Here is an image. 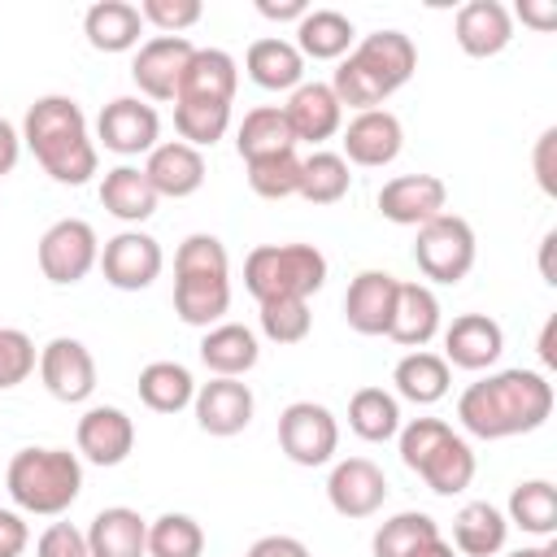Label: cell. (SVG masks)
<instances>
[{
	"mask_svg": "<svg viewBox=\"0 0 557 557\" xmlns=\"http://www.w3.org/2000/svg\"><path fill=\"white\" fill-rule=\"evenodd\" d=\"M357 44L352 22L339 9H309L296 22V52L313 57V61H344Z\"/></svg>",
	"mask_w": 557,
	"mask_h": 557,
	"instance_id": "32",
	"label": "cell"
},
{
	"mask_svg": "<svg viewBox=\"0 0 557 557\" xmlns=\"http://www.w3.org/2000/svg\"><path fill=\"white\" fill-rule=\"evenodd\" d=\"M248 557H309V548L296 540V535H261Z\"/></svg>",
	"mask_w": 557,
	"mask_h": 557,
	"instance_id": "50",
	"label": "cell"
},
{
	"mask_svg": "<svg viewBox=\"0 0 557 557\" xmlns=\"http://www.w3.org/2000/svg\"><path fill=\"white\" fill-rule=\"evenodd\" d=\"M440 335V300L426 283H400L396 287V305H392V322H387V339L413 348H426Z\"/></svg>",
	"mask_w": 557,
	"mask_h": 557,
	"instance_id": "24",
	"label": "cell"
},
{
	"mask_svg": "<svg viewBox=\"0 0 557 557\" xmlns=\"http://www.w3.org/2000/svg\"><path fill=\"white\" fill-rule=\"evenodd\" d=\"M513 527H522L527 535L548 540L557 531V487L548 479H527L509 492V518Z\"/></svg>",
	"mask_w": 557,
	"mask_h": 557,
	"instance_id": "38",
	"label": "cell"
},
{
	"mask_svg": "<svg viewBox=\"0 0 557 557\" xmlns=\"http://www.w3.org/2000/svg\"><path fill=\"white\" fill-rule=\"evenodd\" d=\"M83 35L96 52H131L144 35V17H139V4H126V0H96L87 13H83Z\"/></svg>",
	"mask_w": 557,
	"mask_h": 557,
	"instance_id": "28",
	"label": "cell"
},
{
	"mask_svg": "<svg viewBox=\"0 0 557 557\" xmlns=\"http://www.w3.org/2000/svg\"><path fill=\"white\" fill-rule=\"evenodd\" d=\"M326 500L339 518H370L387 500V474L370 457H344L331 466Z\"/></svg>",
	"mask_w": 557,
	"mask_h": 557,
	"instance_id": "15",
	"label": "cell"
},
{
	"mask_svg": "<svg viewBox=\"0 0 557 557\" xmlns=\"http://www.w3.org/2000/svg\"><path fill=\"white\" fill-rule=\"evenodd\" d=\"M257 357H261L257 335L244 322H218L200 339V361L213 370V379H239L257 366Z\"/></svg>",
	"mask_w": 557,
	"mask_h": 557,
	"instance_id": "30",
	"label": "cell"
},
{
	"mask_svg": "<svg viewBox=\"0 0 557 557\" xmlns=\"http://www.w3.org/2000/svg\"><path fill=\"white\" fill-rule=\"evenodd\" d=\"M553 244H557V231H548L544 235V244H540V274H544V283H557V274H553Z\"/></svg>",
	"mask_w": 557,
	"mask_h": 557,
	"instance_id": "55",
	"label": "cell"
},
{
	"mask_svg": "<svg viewBox=\"0 0 557 557\" xmlns=\"http://www.w3.org/2000/svg\"><path fill=\"white\" fill-rule=\"evenodd\" d=\"M278 448L296 466H326L339 448V422L318 400H292L278 413Z\"/></svg>",
	"mask_w": 557,
	"mask_h": 557,
	"instance_id": "9",
	"label": "cell"
},
{
	"mask_svg": "<svg viewBox=\"0 0 557 557\" xmlns=\"http://www.w3.org/2000/svg\"><path fill=\"white\" fill-rule=\"evenodd\" d=\"M4 487L22 513L57 518L83 492V461L70 448H17L9 457Z\"/></svg>",
	"mask_w": 557,
	"mask_h": 557,
	"instance_id": "5",
	"label": "cell"
},
{
	"mask_svg": "<svg viewBox=\"0 0 557 557\" xmlns=\"http://www.w3.org/2000/svg\"><path fill=\"white\" fill-rule=\"evenodd\" d=\"M348 187H352V174H348V161L339 152L318 148L300 161V191L296 196H305L309 205H335L348 196Z\"/></svg>",
	"mask_w": 557,
	"mask_h": 557,
	"instance_id": "39",
	"label": "cell"
},
{
	"mask_svg": "<svg viewBox=\"0 0 557 557\" xmlns=\"http://www.w3.org/2000/svg\"><path fill=\"white\" fill-rule=\"evenodd\" d=\"M405 148V126L392 109H366V113H352V122L344 126V161L352 165H366V170H379V165H392Z\"/></svg>",
	"mask_w": 557,
	"mask_h": 557,
	"instance_id": "16",
	"label": "cell"
},
{
	"mask_svg": "<svg viewBox=\"0 0 557 557\" xmlns=\"http://www.w3.org/2000/svg\"><path fill=\"white\" fill-rule=\"evenodd\" d=\"M231 126V104L218 100H174V131L191 148H213Z\"/></svg>",
	"mask_w": 557,
	"mask_h": 557,
	"instance_id": "40",
	"label": "cell"
},
{
	"mask_svg": "<svg viewBox=\"0 0 557 557\" xmlns=\"http://www.w3.org/2000/svg\"><path fill=\"white\" fill-rule=\"evenodd\" d=\"M553 413V383L540 370H496L470 383L457 400V418L474 440H509L540 431Z\"/></svg>",
	"mask_w": 557,
	"mask_h": 557,
	"instance_id": "1",
	"label": "cell"
},
{
	"mask_svg": "<svg viewBox=\"0 0 557 557\" xmlns=\"http://www.w3.org/2000/svg\"><path fill=\"white\" fill-rule=\"evenodd\" d=\"M400 278L387 270H361L344 292V318L357 335H387Z\"/></svg>",
	"mask_w": 557,
	"mask_h": 557,
	"instance_id": "21",
	"label": "cell"
},
{
	"mask_svg": "<svg viewBox=\"0 0 557 557\" xmlns=\"http://www.w3.org/2000/svg\"><path fill=\"white\" fill-rule=\"evenodd\" d=\"M257 13L270 22H300L309 13V4L305 0H257Z\"/></svg>",
	"mask_w": 557,
	"mask_h": 557,
	"instance_id": "53",
	"label": "cell"
},
{
	"mask_svg": "<svg viewBox=\"0 0 557 557\" xmlns=\"http://www.w3.org/2000/svg\"><path fill=\"white\" fill-rule=\"evenodd\" d=\"M200 0H144L139 4V17L144 26H157L161 35H183L187 26L200 22Z\"/></svg>",
	"mask_w": 557,
	"mask_h": 557,
	"instance_id": "46",
	"label": "cell"
},
{
	"mask_svg": "<svg viewBox=\"0 0 557 557\" xmlns=\"http://www.w3.org/2000/svg\"><path fill=\"white\" fill-rule=\"evenodd\" d=\"M392 383H396V396L413 400V405H435L448 396V383H453V370L440 352H426V348H413L396 361L392 370Z\"/></svg>",
	"mask_w": 557,
	"mask_h": 557,
	"instance_id": "33",
	"label": "cell"
},
{
	"mask_svg": "<svg viewBox=\"0 0 557 557\" xmlns=\"http://www.w3.org/2000/svg\"><path fill=\"white\" fill-rule=\"evenodd\" d=\"M418 70V48L405 30H374L361 44H352V52L339 61L331 91L339 104L366 113V109H383V100L392 91H400Z\"/></svg>",
	"mask_w": 557,
	"mask_h": 557,
	"instance_id": "3",
	"label": "cell"
},
{
	"mask_svg": "<svg viewBox=\"0 0 557 557\" xmlns=\"http://www.w3.org/2000/svg\"><path fill=\"white\" fill-rule=\"evenodd\" d=\"M326 283V257L313 244H257L244 257V287L257 305L309 300Z\"/></svg>",
	"mask_w": 557,
	"mask_h": 557,
	"instance_id": "6",
	"label": "cell"
},
{
	"mask_svg": "<svg viewBox=\"0 0 557 557\" xmlns=\"http://www.w3.org/2000/svg\"><path fill=\"white\" fill-rule=\"evenodd\" d=\"M244 70L265 91H296L305 83V57L296 52L292 39H278V35L257 39L244 57Z\"/></svg>",
	"mask_w": 557,
	"mask_h": 557,
	"instance_id": "29",
	"label": "cell"
},
{
	"mask_svg": "<svg viewBox=\"0 0 557 557\" xmlns=\"http://www.w3.org/2000/svg\"><path fill=\"white\" fill-rule=\"evenodd\" d=\"M313 326L309 300H265L261 305V335L270 344H300Z\"/></svg>",
	"mask_w": 557,
	"mask_h": 557,
	"instance_id": "44",
	"label": "cell"
},
{
	"mask_svg": "<svg viewBox=\"0 0 557 557\" xmlns=\"http://www.w3.org/2000/svg\"><path fill=\"white\" fill-rule=\"evenodd\" d=\"M35 557H91V553H87V531H78L74 522H52V527L39 535Z\"/></svg>",
	"mask_w": 557,
	"mask_h": 557,
	"instance_id": "47",
	"label": "cell"
},
{
	"mask_svg": "<svg viewBox=\"0 0 557 557\" xmlns=\"http://www.w3.org/2000/svg\"><path fill=\"white\" fill-rule=\"evenodd\" d=\"M296 139H292V126L283 117V104H257L244 113L239 131H235V152L244 161H257V157H270V152H292Z\"/></svg>",
	"mask_w": 557,
	"mask_h": 557,
	"instance_id": "35",
	"label": "cell"
},
{
	"mask_svg": "<svg viewBox=\"0 0 557 557\" xmlns=\"http://www.w3.org/2000/svg\"><path fill=\"white\" fill-rule=\"evenodd\" d=\"M379 213L396 226H426L448 213V187L440 174H396L379 191Z\"/></svg>",
	"mask_w": 557,
	"mask_h": 557,
	"instance_id": "14",
	"label": "cell"
},
{
	"mask_svg": "<svg viewBox=\"0 0 557 557\" xmlns=\"http://www.w3.org/2000/svg\"><path fill=\"white\" fill-rule=\"evenodd\" d=\"M505 557H557V544L544 540V544H531V548H513V553H505Z\"/></svg>",
	"mask_w": 557,
	"mask_h": 557,
	"instance_id": "57",
	"label": "cell"
},
{
	"mask_svg": "<svg viewBox=\"0 0 557 557\" xmlns=\"http://www.w3.org/2000/svg\"><path fill=\"white\" fill-rule=\"evenodd\" d=\"M157 191H152V183L144 178V170L139 165H113V170H104V178H100V205L117 218V222H131V226H139V222H148L152 213H157Z\"/></svg>",
	"mask_w": 557,
	"mask_h": 557,
	"instance_id": "31",
	"label": "cell"
},
{
	"mask_svg": "<svg viewBox=\"0 0 557 557\" xmlns=\"http://www.w3.org/2000/svg\"><path fill=\"white\" fill-rule=\"evenodd\" d=\"M96 265L104 270V283L109 287H117V292H144L161 274L165 252H161V244L148 231H117L113 239H104Z\"/></svg>",
	"mask_w": 557,
	"mask_h": 557,
	"instance_id": "10",
	"label": "cell"
},
{
	"mask_svg": "<svg viewBox=\"0 0 557 557\" xmlns=\"http://www.w3.org/2000/svg\"><path fill=\"white\" fill-rule=\"evenodd\" d=\"M74 440H78V453L91 466H122L131 457V448H135V422L117 405H91L78 418Z\"/></svg>",
	"mask_w": 557,
	"mask_h": 557,
	"instance_id": "18",
	"label": "cell"
},
{
	"mask_svg": "<svg viewBox=\"0 0 557 557\" xmlns=\"http://www.w3.org/2000/svg\"><path fill=\"white\" fill-rule=\"evenodd\" d=\"M87 553L91 557H148V522L126 505H109L87 527Z\"/></svg>",
	"mask_w": 557,
	"mask_h": 557,
	"instance_id": "26",
	"label": "cell"
},
{
	"mask_svg": "<svg viewBox=\"0 0 557 557\" xmlns=\"http://www.w3.org/2000/svg\"><path fill=\"white\" fill-rule=\"evenodd\" d=\"M505 352V331L487 313H461L444 326V361L457 370H487Z\"/></svg>",
	"mask_w": 557,
	"mask_h": 557,
	"instance_id": "20",
	"label": "cell"
},
{
	"mask_svg": "<svg viewBox=\"0 0 557 557\" xmlns=\"http://www.w3.org/2000/svg\"><path fill=\"white\" fill-rule=\"evenodd\" d=\"M409 557H457V548L444 540V535H435V540H426V544H418Z\"/></svg>",
	"mask_w": 557,
	"mask_h": 557,
	"instance_id": "54",
	"label": "cell"
},
{
	"mask_svg": "<svg viewBox=\"0 0 557 557\" xmlns=\"http://www.w3.org/2000/svg\"><path fill=\"white\" fill-rule=\"evenodd\" d=\"M191 409H196L200 431L226 440V435H239V431L252 422L257 400H252V387L239 383V379H209V383L196 387Z\"/></svg>",
	"mask_w": 557,
	"mask_h": 557,
	"instance_id": "17",
	"label": "cell"
},
{
	"mask_svg": "<svg viewBox=\"0 0 557 557\" xmlns=\"http://www.w3.org/2000/svg\"><path fill=\"white\" fill-rule=\"evenodd\" d=\"M248 165V187L261 196V200H287L300 191V157L296 148L292 152H270V157H257V161H244Z\"/></svg>",
	"mask_w": 557,
	"mask_h": 557,
	"instance_id": "43",
	"label": "cell"
},
{
	"mask_svg": "<svg viewBox=\"0 0 557 557\" xmlns=\"http://www.w3.org/2000/svg\"><path fill=\"white\" fill-rule=\"evenodd\" d=\"M474 448L457 435V431H448L418 466H413V474L435 492V496H457V492H466L470 483H474Z\"/></svg>",
	"mask_w": 557,
	"mask_h": 557,
	"instance_id": "27",
	"label": "cell"
},
{
	"mask_svg": "<svg viewBox=\"0 0 557 557\" xmlns=\"http://www.w3.org/2000/svg\"><path fill=\"white\" fill-rule=\"evenodd\" d=\"M453 39H457V48L466 57L487 61V57H496V52L509 48V39H513V13L500 0H470L453 17Z\"/></svg>",
	"mask_w": 557,
	"mask_h": 557,
	"instance_id": "19",
	"label": "cell"
},
{
	"mask_svg": "<svg viewBox=\"0 0 557 557\" xmlns=\"http://www.w3.org/2000/svg\"><path fill=\"white\" fill-rule=\"evenodd\" d=\"M139 170H144V178L152 183V191H157V196H170V200L196 196L200 183H205V157H200V148H191V144H183V139L157 144Z\"/></svg>",
	"mask_w": 557,
	"mask_h": 557,
	"instance_id": "23",
	"label": "cell"
},
{
	"mask_svg": "<svg viewBox=\"0 0 557 557\" xmlns=\"http://www.w3.org/2000/svg\"><path fill=\"white\" fill-rule=\"evenodd\" d=\"M348 426L366 444H383L400 431V400L383 387H357L348 400Z\"/></svg>",
	"mask_w": 557,
	"mask_h": 557,
	"instance_id": "37",
	"label": "cell"
},
{
	"mask_svg": "<svg viewBox=\"0 0 557 557\" xmlns=\"http://www.w3.org/2000/svg\"><path fill=\"white\" fill-rule=\"evenodd\" d=\"M553 148H557V126H548L535 139V183L544 196H557V165H553Z\"/></svg>",
	"mask_w": 557,
	"mask_h": 557,
	"instance_id": "48",
	"label": "cell"
},
{
	"mask_svg": "<svg viewBox=\"0 0 557 557\" xmlns=\"http://www.w3.org/2000/svg\"><path fill=\"white\" fill-rule=\"evenodd\" d=\"M205 531L191 513H161L148 522V557H200Z\"/></svg>",
	"mask_w": 557,
	"mask_h": 557,
	"instance_id": "42",
	"label": "cell"
},
{
	"mask_svg": "<svg viewBox=\"0 0 557 557\" xmlns=\"http://www.w3.org/2000/svg\"><path fill=\"white\" fill-rule=\"evenodd\" d=\"M157 135H161V117L148 100L139 96H117L100 109L96 117V139L117 152V157H139V152H152L157 148Z\"/></svg>",
	"mask_w": 557,
	"mask_h": 557,
	"instance_id": "12",
	"label": "cell"
},
{
	"mask_svg": "<svg viewBox=\"0 0 557 557\" xmlns=\"http://www.w3.org/2000/svg\"><path fill=\"white\" fill-rule=\"evenodd\" d=\"M39 379H44L48 396H57L65 405H83L96 392V357L87 352L83 339L57 335L39 348Z\"/></svg>",
	"mask_w": 557,
	"mask_h": 557,
	"instance_id": "11",
	"label": "cell"
},
{
	"mask_svg": "<svg viewBox=\"0 0 557 557\" xmlns=\"http://www.w3.org/2000/svg\"><path fill=\"white\" fill-rule=\"evenodd\" d=\"M191 52H196V44H191L187 35H152V39L139 44V52H135V65H131L135 87H139L148 100H174Z\"/></svg>",
	"mask_w": 557,
	"mask_h": 557,
	"instance_id": "13",
	"label": "cell"
},
{
	"mask_svg": "<svg viewBox=\"0 0 557 557\" xmlns=\"http://www.w3.org/2000/svg\"><path fill=\"white\" fill-rule=\"evenodd\" d=\"M283 117H287L296 144H300V139H305V144H322V139H331V135L344 126V104L335 100L331 83H300V87L287 96Z\"/></svg>",
	"mask_w": 557,
	"mask_h": 557,
	"instance_id": "22",
	"label": "cell"
},
{
	"mask_svg": "<svg viewBox=\"0 0 557 557\" xmlns=\"http://www.w3.org/2000/svg\"><path fill=\"white\" fill-rule=\"evenodd\" d=\"M30 544V527L22 522V513L0 509V557H22Z\"/></svg>",
	"mask_w": 557,
	"mask_h": 557,
	"instance_id": "49",
	"label": "cell"
},
{
	"mask_svg": "<svg viewBox=\"0 0 557 557\" xmlns=\"http://www.w3.org/2000/svg\"><path fill=\"white\" fill-rule=\"evenodd\" d=\"M474 226L457 213H440L426 226H418L413 261L431 283H461L474 270Z\"/></svg>",
	"mask_w": 557,
	"mask_h": 557,
	"instance_id": "7",
	"label": "cell"
},
{
	"mask_svg": "<svg viewBox=\"0 0 557 557\" xmlns=\"http://www.w3.org/2000/svg\"><path fill=\"white\" fill-rule=\"evenodd\" d=\"M518 17L535 30H553L557 26V0H522L518 4Z\"/></svg>",
	"mask_w": 557,
	"mask_h": 557,
	"instance_id": "51",
	"label": "cell"
},
{
	"mask_svg": "<svg viewBox=\"0 0 557 557\" xmlns=\"http://www.w3.org/2000/svg\"><path fill=\"white\" fill-rule=\"evenodd\" d=\"M17 157H22V131H17L9 117H0V178L13 174Z\"/></svg>",
	"mask_w": 557,
	"mask_h": 557,
	"instance_id": "52",
	"label": "cell"
},
{
	"mask_svg": "<svg viewBox=\"0 0 557 557\" xmlns=\"http://www.w3.org/2000/svg\"><path fill=\"white\" fill-rule=\"evenodd\" d=\"M435 535H440V522H435L431 513L405 509V513H392V518L374 531L370 548H374V557H409L418 544H426V540H435Z\"/></svg>",
	"mask_w": 557,
	"mask_h": 557,
	"instance_id": "41",
	"label": "cell"
},
{
	"mask_svg": "<svg viewBox=\"0 0 557 557\" xmlns=\"http://www.w3.org/2000/svg\"><path fill=\"white\" fill-rule=\"evenodd\" d=\"M231 309V257L218 235H187L174 252V313L187 326H218Z\"/></svg>",
	"mask_w": 557,
	"mask_h": 557,
	"instance_id": "4",
	"label": "cell"
},
{
	"mask_svg": "<svg viewBox=\"0 0 557 557\" xmlns=\"http://www.w3.org/2000/svg\"><path fill=\"white\" fill-rule=\"evenodd\" d=\"M139 400L152 413H178L196 400V379L178 361H148L139 370Z\"/></svg>",
	"mask_w": 557,
	"mask_h": 557,
	"instance_id": "36",
	"label": "cell"
},
{
	"mask_svg": "<svg viewBox=\"0 0 557 557\" xmlns=\"http://www.w3.org/2000/svg\"><path fill=\"white\" fill-rule=\"evenodd\" d=\"M39 366V352H35V339L17 326H0V392L26 383Z\"/></svg>",
	"mask_w": 557,
	"mask_h": 557,
	"instance_id": "45",
	"label": "cell"
},
{
	"mask_svg": "<svg viewBox=\"0 0 557 557\" xmlns=\"http://www.w3.org/2000/svg\"><path fill=\"white\" fill-rule=\"evenodd\" d=\"M235 87H239L235 57L222 52V48H196L187 70H183V83H178L174 100H218V104H231Z\"/></svg>",
	"mask_w": 557,
	"mask_h": 557,
	"instance_id": "25",
	"label": "cell"
},
{
	"mask_svg": "<svg viewBox=\"0 0 557 557\" xmlns=\"http://www.w3.org/2000/svg\"><path fill=\"white\" fill-rule=\"evenodd\" d=\"M96 261H100V239L83 218H61L39 235V270L57 287L83 283L96 270Z\"/></svg>",
	"mask_w": 557,
	"mask_h": 557,
	"instance_id": "8",
	"label": "cell"
},
{
	"mask_svg": "<svg viewBox=\"0 0 557 557\" xmlns=\"http://www.w3.org/2000/svg\"><path fill=\"white\" fill-rule=\"evenodd\" d=\"M22 144L35 152L44 174L65 187H83L100 165L74 96H39L22 117Z\"/></svg>",
	"mask_w": 557,
	"mask_h": 557,
	"instance_id": "2",
	"label": "cell"
},
{
	"mask_svg": "<svg viewBox=\"0 0 557 557\" xmlns=\"http://www.w3.org/2000/svg\"><path fill=\"white\" fill-rule=\"evenodd\" d=\"M553 331H557V318H548V322H544V331H540V361H544V366H557V352H553Z\"/></svg>",
	"mask_w": 557,
	"mask_h": 557,
	"instance_id": "56",
	"label": "cell"
},
{
	"mask_svg": "<svg viewBox=\"0 0 557 557\" xmlns=\"http://www.w3.org/2000/svg\"><path fill=\"white\" fill-rule=\"evenodd\" d=\"M505 535H509V522L487 500H470L453 518V548L466 557H496L505 548Z\"/></svg>",
	"mask_w": 557,
	"mask_h": 557,
	"instance_id": "34",
	"label": "cell"
}]
</instances>
